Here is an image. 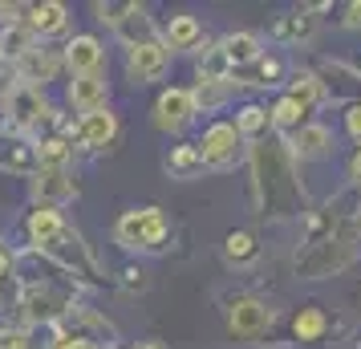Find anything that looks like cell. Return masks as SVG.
I'll return each instance as SVG.
<instances>
[{
	"label": "cell",
	"mask_w": 361,
	"mask_h": 349,
	"mask_svg": "<svg viewBox=\"0 0 361 349\" xmlns=\"http://www.w3.org/2000/svg\"><path fill=\"white\" fill-rule=\"evenodd\" d=\"M37 252L41 256H49V260H57V268L61 272H73V276H98V264H94V256H90V248H85V240L69 224H61L57 232L45 240V244H37Z\"/></svg>",
	"instance_id": "3957f363"
},
{
	"label": "cell",
	"mask_w": 361,
	"mask_h": 349,
	"mask_svg": "<svg viewBox=\"0 0 361 349\" xmlns=\"http://www.w3.org/2000/svg\"><path fill=\"white\" fill-rule=\"evenodd\" d=\"M219 53L228 57L231 69H244V66H252V61L260 57V37L256 33H228L224 41H219Z\"/></svg>",
	"instance_id": "44dd1931"
},
{
	"label": "cell",
	"mask_w": 361,
	"mask_h": 349,
	"mask_svg": "<svg viewBox=\"0 0 361 349\" xmlns=\"http://www.w3.org/2000/svg\"><path fill=\"white\" fill-rule=\"evenodd\" d=\"M345 126H349V134H353V138H361V102H353V106H349Z\"/></svg>",
	"instance_id": "8d00e7d4"
},
{
	"label": "cell",
	"mask_w": 361,
	"mask_h": 349,
	"mask_svg": "<svg viewBox=\"0 0 361 349\" xmlns=\"http://www.w3.org/2000/svg\"><path fill=\"white\" fill-rule=\"evenodd\" d=\"M61 224H66L61 212H53V207H37L33 216H29V235H33V244H45Z\"/></svg>",
	"instance_id": "f1b7e54d"
},
{
	"label": "cell",
	"mask_w": 361,
	"mask_h": 349,
	"mask_svg": "<svg viewBox=\"0 0 361 349\" xmlns=\"http://www.w3.org/2000/svg\"><path fill=\"white\" fill-rule=\"evenodd\" d=\"M235 73L244 78V85H276L284 69H280V61H276V57H264V53H260V57H256L252 66H244V69H231V78H235Z\"/></svg>",
	"instance_id": "cb8c5ba5"
},
{
	"label": "cell",
	"mask_w": 361,
	"mask_h": 349,
	"mask_svg": "<svg viewBox=\"0 0 361 349\" xmlns=\"http://www.w3.org/2000/svg\"><path fill=\"white\" fill-rule=\"evenodd\" d=\"M17 309L25 313L29 325H53V321H61L73 305H69V293H61L57 284H29V288L20 293Z\"/></svg>",
	"instance_id": "8992f818"
},
{
	"label": "cell",
	"mask_w": 361,
	"mask_h": 349,
	"mask_svg": "<svg viewBox=\"0 0 361 349\" xmlns=\"http://www.w3.org/2000/svg\"><path fill=\"white\" fill-rule=\"evenodd\" d=\"M191 102H195V110H219L224 102H228V82H203L191 90Z\"/></svg>",
	"instance_id": "f546056e"
},
{
	"label": "cell",
	"mask_w": 361,
	"mask_h": 349,
	"mask_svg": "<svg viewBox=\"0 0 361 349\" xmlns=\"http://www.w3.org/2000/svg\"><path fill=\"white\" fill-rule=\"evenodd\" d=\"M224 260L231 268H252L260 260V244H256V235L252 232H231L224 240Z\"/></svg>",
	"instance_id": "7402d4cb"
},
{
	"label": "cell",
	"mask_w": 361,
	"mask_h": 349,
	"mask_svg": "<svg viewBox=\"0 0 361 349\" xmlns=\"http://www.w3.org/2000/svg\"><path fill=\"white\" fill-rule=\"evenodd\" d=\"M171 66V53H166L163 41H147V45H134L130 57H126V73H130V82L147 85V82H159Z\"/></svg>",
	"instance_id": "ba28073f"
},
{
	"label": "cell",
	"mask_w": 361,
	"mask_h": 349,
	"mask_svg": "<svg viewBox=\"0 0 361 349\" xmlns=\"http://www.w3.org/2000/svg\"><path fill=\"white\" fill-rule=\"evenodd\" d=\"M33 195H37V207H61L78 195V183L69 171H37L33 175Z\"/></svg>",
	"instance_id": "30bf717a"
},
{
	"label": "cell",
	"mask_w": 361,
	"mask_h": 349,
	"mask_svg": "<svg viewBox=\"0 0 361 349\" xmlns=\"http://www.w3.org/2000/svg\"><path fill=\"white\" fill-rule=\"evenodd\" d=\"M268 126H272V118L260 106H244L240 118H235V134L240 138H260V134H268Z\"/></svg>",
	"instance_id": "83f0119b"
},
{
	"label": "cell",
	"mask_w": 361,
	"mask_h": 349,
	"mask_svg": "<svg viewBox=\"0 0 361 349\" xmlns=\"http://www.w3.org/2000/svg\"><path fill=\"white\" fill-rule=\"evenodd\" d=\"M33 49H37V37L29 33L20 20L0 29V61H13V66H17V61H25Z\"/></svg>",
	"instance_id": "d6986e66"
},
{
	"label": "cell",
	"mask_w": 361,
	"mask_h": 349,
	"mask_svg": "<svg viewBox=\"0 0 361 349\" xmlns=\"http://www.w3.org/2000/svg\"><path fill=\"white\" fill-rule=\"evenodd\" d=\"M94 13H98V20L102 25H110V29H118L122 20L134 13V4L130 0H118V4H94Z\"/></svg>",
	"instance_id": "836d02e7"
},
{
	"label": "cell",
	"mask_w": 361,
	"mask_h": 349,
	"mask_svg": "<svg viewBox=\"0 0 361 349\" xmlns=\"http://www.w3.org/2000/svg\"><path fill=\"white\" fill-rule=\"evenodd\" d=\"M0 349H29V329L0 325Z\"/></svg>",
	"instance_id": "e575fe53"
},
{
	"label": "cell",
	"mask_w": 361,
	"mask_h": 349,
	"mask_svg": "<svg viewBox=\"0 0 361 349\" xmlns=\"http://www.w3.org/2000/svg\"><path fill=\"white\" fill-rule=\"evenodd\" d=\"M195 102H191V90H163L159 102H154V122L163 130H183L191 118H195Z\"/></svg>",
	"instance_id": "9c48e42d"
},
{
	"label": "cell",
	"mask_w": 361,
	"mask_h": 349,
	"mask_svg": "<svg viewBox=\"0 0 361 349\" xmlns=\"http://www.w3.org/2000/svg\"><path fill=\"white\" fill-rule=\"evenodd\" d=\"M357 256V228H345V232L329 235V240H317V244H305L296 252V272L309 276V281H325L333 272H345Z\"/></svg>",
	"instance_id": "6da1fadb"
},
{
	"label": "cell",
	"mask_w": 361,
	"mask_h": 349,
	"mask_svg": "<svg viewBox=\"0 0 361 349\" xmlns=\"http://www.w3.org/2000/svg\"><path fill=\"white\" fill-rule=\"evenodd\" d=\"M166 224L163 207H134L114 224V240L130 252H163L166 248Z\"/></svg>",
	"instance_id": "7a4b0ae2"
},
{
	"label": "cell",
	"mask_w": 361,
	"mask_h": 349,
	"mask_svg": "<svg viewBox=\"0 0 361 349\" xmlns=\"http://www.w3.org/2000/svg\"><path fill=\"white\" fill-rule=\"evenodd\" d=\"M134 349H163V345H134Z\"/></svg>",
	"instance_id": "60d3db41"
},
{
	"label": "cell",
	"mask_w": 361,
	"mask_h": 349,
	"mask_svg": "<svg viewBox=\"0 0 361 349\" xmlns=\"http://www.w3.org/2000/svg\"><path fill=\"white\" fill-rule=\"evenodd\" d=\"M61 66L73 73V78H85V73H102V41L98 37H73L61 53Z\"/></svg>",
	"instance_id": "7c38bea8"
},
{
	"label": "cell",
	"mask_w": 361,
	"mask_h": 349,
	"mask_svg": "<svg viewBox=\"0 0 361 349\" xmlns=\"http://www.w3.org/2000/svg\"><path fill=\"white\" fill-rule=\"evenodd\" d=\"M288 98H293L296 106L312 110L317 102H325V90H321V82H317V73H293V90H288Z\"/></svg>",
	"instance_id": "4316f807"
},
{
	"label": "cell",
	"mask_w": 361,
	"mask_h": 349,
	"mask_svg": "<svg viewBox=\"0 0 361 349\" xmlns=\"http://www.w3.org/2000/svg\"><path fill=\"white\" fill-rule=\"evenodd\" d=\"M8 272H13V252L0 248V276H8Z\"/></svg>",
	"instance_id": "f35d334b"
},
{
	"label": "cell",
	"mask_w": 361,
	"mask_h": 349,
	"mask_svg": "<svg viewBox=\"0 0 361 349\" xmlns=\"http://www.w3.org/2000/svg\"><path fill=\"white\" fill-rule=\"evenodd\" d=\"M305 114H309L305 106H296L293 98H280L268 118H272V126H280V130H293V126H305Z\"/></svg>",
	"instance_id": "4dcf8cb0"
},
{
	"label": "cell",
	"mask_w": 361,
	"mask_h": 349,
	"mask_svg": "<svg viewBox=\"0 0 361 349\" xmlns=\"http://www.w3.org/2000/svg\"><path fill=\"white\" fill-rule=\"evenodd\" d=\"M272 325V309L256 297H240L235 305L228 309V329L231 337H244V341H256L264 337V329Z\"/></svg>",
	"instance_id": "52a82bcc"
},
{
	"label": "cell",
	"mask_w": 361,
	"mask_h": 349,
	"mask_svg": "<svg viewBox=\"0 0 361 349\" xmlns=\"http://www.w3.org/2000/svg\"><path fill=\"white\" fill-rule=\"evenodd\" d=\"M312 33H317V17H309V13H293V17H280L272 25L276 41H309Z\"/></svg>",
	"instance_id": "d4e9b609"
},
{
	"label": "cell",
	"mask_w": 361,
	"mask_h": 349,
	"mask_svg": "<svg viewBox=\"0 0 361 349\" xmlns=\"http://www.w3.org/2000/svg\"><path fill=\"white\" fill-rule=\"evenodd\" d=\"M345 25H349V29H361V0H353V4L345 8Z\"/></svg>",
	"instance_id": "74e56055"
},
{
	"label": "cell",
	"mask_w": 361,
	"mask_h": 349,
	"mask_svg": "<svg viewBox=\"0 0 361 349\" xmlns=\"http://www.w3.org/2000/svg\"><path fill=\"white\" fill-rule=\"evenodd\" d=\"M357 78H361V66H357Z\"/></svg>",
	"instance_id": "b9f144b4"
},
{
	"label": "cell",
	"mask_w": 361,
	"mask_h": 349,
	"mask_svg": "<svg viewBox=\"0 0 361 349\" xmlns=\"http://www.w3.org/2000/svg\"><path fill=\"white\" fill-rule=\"evenodd\" d=\"M195 150H199V159H203V166L228 171V166L240 163V154H244V138L235 134L231 122H212V126L203 130V138L195 142Z\"/></svg>",
	"instance_id": "5b68a950"
},
{
	"label": "cell",
	"mask_w": 361,
	"mask_h": 349,
	"mask_svg": "<svg viewBox=\"0 0 361 349\" xmlns=\"http://www.w3.org/2000/svg\"><path fill=\"white\" fill-rule=\"evenodd\" d=\"M163 45H166V53L199 49L203 45V25L195 17H171V25H166V33H163Z\"/></svg>",
	"instance_id": "ffe728a7"
},
{
	"label": "cell",
	"mask_w": 361,
	"mask_h": 349,
	"mask_svg": "<svg viewBox=\"0 0 361 349\" xmlns=\"http://www.w3.org/2000/svg\"><path fill=\"white\" fill-rule=\"evenodd\" d=\"M293 333L300 341H317V337L325 333V313H321V309H300L296 321H293Z\"/></svg>",
	"instance_id": "1f68e13d"
},
{
	"label": "cell",
	"mask_w": 361,
	"mask_h": 349,
	"mask_svg": "<svg viewBox=\"0 0 361 349\" xmlns=\"http://www.w3.org/2000/svg\"><path fill=\"white\" fill-rule=\"evenodd\" d=\"M199 171H203V159H199L195 147H175L166 154V175L171 179H195Z\"/></svg>",
	"instance_id": "484cf974"
},
{
	"label": "cell",
	"mask_w": 361,
	"mask_h": 349,
	"mask_svg": "<svg viewBox=\"0 0 361 349\" xmlns=\"http://www.w3.org/2000/svg\"><path fill=\"white\" fill-rule=\"evenodd\" d=\"M329 150H333V134H329V126H321V122H305V126L296 130V138H293V154L296 159H325Z\"/></svg>",
	"instance_id": "e0dca14e"
},
{
	"label": "cell",
	"mask_w": 361,
	"mask_h": 349,
	"mask_svg": "<svg viewBox=\"0 0 361 349\" xmlns=\"http://www.w3.org/2000/svg\"><path fill=\"white\" fill-rule=\"evenodd\" d=\"M20 293H25V284H20L17 264H13V272H8V276H0V313L17 309V305H20Z\"/></svg>",
	"instance_id": "d6a6232c"
},
{
	"label": "cell",
	"mask_w": 361,
	"mask_h": 349,
	"mask_svg": "<svg viewBox=\"0 0 361 349\" xmlns=\"http://www.w3.org/2000/svg\"><path fill=\"white\" fill-rule=\"evenodd\" d=\"M17 82L20 85H33V90H41V85L57 82V73H61V53L53 49H33L25 61H17Z\"/></svg>",
	"instance_id": "8fae6325"
},
{
	"label": "cell",
	"mask_w": 361,
	"mask_h": 349,
	"mask_svg": "<svg viewBox=\"0 0 361 349\" xmlns=\"http://www.w3.org/2000/svg\"><path fill=\"white\" fill-rule=\"evenodd\" d=\"M8 118H13V130H41V126H57V110H53L45 94L33 90V85H17L8 98Z\"/></svg>",
	"instance_id": "277c9868"
},
{
	"label": "cell",
	"mask_w": 361,
	"mask_h": 349,
	"mask_svg": "<svg viewBox=\"0 0 361 349\" xmlns=\"http://www.w3.org/2000/svg\"><path fill=\"white\" fill-rule=\"evenodd\" d=\"M317 82H321V90H325V98L333 94L337 102H341V98H357V94H361L357 69L341 66V61H325V66H321V73H317Z\"/></svg>",
	"instance_id": "9a60e30c"
},
{
	"label": "cell",
	"mask_w": 361,
	"mask_h": 349,
	"mask_svg": "<svg viewBox=\"0 0 361 349\" xmlns=\"http://www.w3.org/2000/svg\"><path fill=\"white\" fill-rule=\"evenodd\" d=\"M69 106L82 110V114H94L106 106V78L102 73H85V78H73L69 82Z\"/></svg>",
	"instance_id": "2e32d148"
},
{
	"label": "cell",
	"mask_w": 361,
	"mask_h": 349,
	"mask_svg": "<svg viewBox=\"0 0 361 349\" xmlns=\"http://www.w3.org/2000/svg\"><path fill=\"white\" fill-rule=\"evenodd\" d=\"M25 13H29V17L20 20V25H25L33 37H57V33H66V25H69L66 4H57V0H45V4H25Z\"/></svg>",
	"instance_id": "4fadbf2b"
},
{
	"label": "cell",
	"mask_w": 361,
	"mask_h": 349,
	"mask_svg": "<svg viewBox=\"0 0 361 349\" xmlns=\"http://www.w3.org/2000/svg\"><path fill=\"white\" fill-rule=\"evenodd\" d=\"M353 183H357V191H361V150H357V159H353Z\"/></svg>",
	"instance_id": "ab89813d"
},
{
	"label": "cell",
	"mask_w": 361,
	"mask_h": 349,
	"mask_svg": "<svg viewBox=\"0 0 361 349\" xmlns=\"http://www.w3.org/2000/svg\"><path fill=\"white\" fill-rule=\"evenodd\" d=\"M114 134H118V118L102 106V110H94V114H82V122H78V142L90 150H102V147H110L114 142Z\"/></svg>",
	"instance_id": "5bb4252c"
},
{
	"label": "cell",
	"mask_w": 361,
	"mask_h": 349,
	"mask_svg": "<svg viewBox=\"0 0 361 349\" xmlns=\"http://www.w3.org/2000/svg\"><path fill=\"white\" fill-rule=\"evenodd\" d=\"M0 166H8V171H20V175H37V147L33 142H25V138H4L0 134Z\"/></svg>",
	"instance_id": "ac0fdd59"
},
{
	"label": "cell",
	"mask_w": 361,
	"mask_h": 349,
	"mask_svg": "<svg viewBox=\"0 0 361 349\" xmlns=\"http://www.w3.org/2000/svg\"><path fill=\"white\" fill-rule=\"evenodd\" d=\"M114 33L134 49V45H147V41H154V25H150L147 8H138V4H134V13H130L126 20H122V25H118Z\"/></svg>",
	"instance_id": "603a6c76"
},
{
	"label": "cell",
	"mask_w": 361,
	"mask_h": 349,
	"mask_svg": "<svg viewBox=\"0 0 361 349\" xmlns=\"http://www.w3.org/2000/svg\"><path fill=\"white\" fill-rule=\"evenodd\" d=\"M49 349H98V345H90V341H82V337H69V333H61Z\"/></svg>",
	"instance_id": "d590c367"
}]
</instances>
